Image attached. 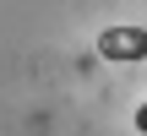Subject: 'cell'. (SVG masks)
<instances>
[{
  "label": "cell",
  "instance_id": "7a4b0ae2",
  "mask_svg": "<svg viewBox=\"0 0 147 136\" xmlns=\"http://www.w3.org/2000/svg\"><path fill=\"white\" fill-rule=\"evenodd\" d=\"M136 131L147 136V104H142V109H136Z\"/></svg>",
  "mask_w": 147,
  "mask_h": 136
},
{
  "label": "cell",
  "instance_id": "6da1fadb",
  "mask_svg": "<svg viewBox=\"0 0 147 136\" xmlns=\"http://www.w3.org/2000/svg\"><path fill=\"white\" fill-rule=\"evenodd\" d=\"M98 55L104 60H147V27H104L98 33Z\"/></svg>",
  "mask_w": 147,
  "mask_h": 136
}]
</instances>
